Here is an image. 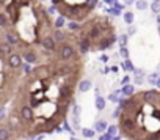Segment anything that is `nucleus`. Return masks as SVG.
I'll use <instances>...</instances> for the list:
<instances>
[{"mask_svg": "<svg viewBox=\"0 0 160 140\" xmlns=\"http://www.w3.org/2000/svg\"><path fill=\"white\" fill-rule=\"evenodd\" d=\"M82 74V57L72 60L52 57L30 69L8 116V126L16 137H35L57 131L74 106Z\"/></svg>", "mask_w": 160, "mask_h": 140, "instance_id": "f257e3e1", "label": "nucleus"}, {"mask_svg": "<svg viewBox=\"0 0 160 140\" xmlns=\"http://www.w3.org/2000/svg\"><path fill=\"white\" fill-rule=\"evenodd\" d=\"M0 27L30 65L50 60L57 50L55 24L44 0H0Z\"/></svg>", "mask_w": 160, "mask_h": 140, "instance_id": "f03ea898", "label": "nucleus"}, {"mask_svg": "<svg viewBox=\"0 0 160 140\" xmlns=\"http://www.w3.org/2000/svg\"><path fill=\"white\" fill-rule=\"evenodd\" d=\"M118 131L127 140H160V91L141 90L121 101Z\"/></svg>", "mask_w": 160, "mask_h": 140, "instance_id": "7ed1b4c3", "label": "nucleus"}, {"mask_svg": "<svg viewBox=\"0 0 160 140\" xmlns=\"http://www.w3.org/2000/svg\"><path fill=\"white\" fill-rule=\"evenodd\" d=\"M77 46L80 54L102 52L116 42V29L113 21L105 14H94L80 22L75 30Z\"/></svg>", "mask_w": 160, "mask_h": 140, "instance_id": "20e7f679", "label": "nucleus"}, {"mask_svg": "<svg viewBox=\"0 0 160 140\" xmlns=\"http://www.w3.org/2000/svg\"><path fill=\"white\" fill-rule=\"evenodd\" d=\"M60 16L71 22H83L96 11L99 0H50Z\"/></svg>", "mask_w": 160, "mask_h": 140, "instance_id": "39448f33", "label": "nucleus"}, {"mask_svg": "<svg viewBox=\"0 0 160 140\" xmlns=\"http://www.w3.org/2000/svg\"><path fill=\"white\" fill-rule=\"evenodd\" d=\"M121 91H123L124 96H130V95H134V93H135V88H134V85H124Z\"/></svg>", "mask_w": 160, "mask_h": 140, "instance_id": "423d86ee", "label": "nucleus"}, {"mask_svg": "<svg viewBox=\"0 0 160 140\" xmlns=\"http://www.w3.org/2000/svg\"><path fill=\"white\" fill-rule=\"evenodd\" d=\"M89 88H91V82H89V80H80V84H79L80 91H88Z\"/></svg>", "mask_w": 160, "mask_h": 140, "instance_id": "0eeeda50", "label": "nucleus"}, {"mask_svg": "<svg viewBox=\"0 0 160 140\" xmlns=\"http://www.w3.org/2000/svg\"><path fill=\"white\" fill-rule=\"evenodd\" d=\"M96 107H97V110H104V107H105V99L102 98V96H97V95H96Z\"/></svg>", "mask_w": 160, "mask_h": 140, "instance_id": "6e6552de", "label": "nucleus"}, {"mask_svg": "<svg viewBox=\"0 0 160 140\" xmlns=\"http://www.w3.org/2000/svg\"><path fill=\"white\" fill-rule=\"evenodd\" d=\"M123 17L127 24H132V22H134V13H132V11H126V13L123 14Z\"/></svg>", "mask_w": 160, "mask_h": 140, "instance_id": "1a4fd4ad", "label": "nucleus"}, {"mask_svg": "<svg viewBox=\"0 0 160 140\" xmlns=\"http://www.w3.org/2000/svg\"><path fill=\"white\" fill-rule=\"evenodd\" d=\"M96 129L97 131H105V129H107V121H104V120H100V121H97L96 123Z\"/></svg>", "mask_w": 160, "mask_h": 140, "instance_id": "9d476101", "label": "nucleus"}, {"mask_svg": "<svg viewBox=\"0 0 160 140\" xmlns=\"http://www.w3.org/2000/svg\"><path fill=\"white\" fill-rule=\"evenodd\" d=\"M53 24H55V29H61V27L64 25V17H63V16H60L55 22H53Z\"/></svg>", "mask_w": 160, "mask_h": 140, "instance_id": "9b49d317", "label": "nucleus"}, {"mask_svg": "<svg viewBox=\"0 0 160 140\" xmlns=\"http://www.w3.org/2000/svg\"><path fill=\"white\" fill-rule=\"evenodd\" d=\"M119 54L124 57V60H127L129 58V52H127V49H126V46H121V49H119Z\"/></svg>", "mask_w": 160, "mask_h": 140, "instance_id": "f8f14e48", "label": "nucleus"}, {"mask_svg": "<svg viewBox=\"0 0 160 140\" xmlns=\"http://www.w3.org/2000/svg\"><path fill=\"white\" fill-rule=\"evenodd\" d=\"M152 11H154L155 14L160 13V2H152Z\"/></svg>", "mask_w": 160, "mask_h": 140, "instance_id": "ddd939ff", "label": "nucleus"}, {"mask_svg": "<svg viewBox=\"0 0 160 140\" xmlns=\"http://www.w3.org/2000/svg\"><path fill=\"white\" fill-rule=\"evenodd\" d=\"M136 8H138V10H144V8H148V3L144 2V0H138V2H136Z\"/></svg>", "mask_w": 160, "mask_h": 140, "instance_id": "4468645a", "label": "nucleus"}, {"mask_svg": "<svg viewBox=\"0 0 160 140\" xmlns=\"http://www.w3.org/2000/svg\"><path fill=\"white\" fill-rule=\"evenodd\" d=\"M107 132L112 135V137H115V135H116V132H118V126H110Z\"/></svg>", "mask_w": 160, "mask_h": 140, "instance_id": "2eb2a0df", "label": "nucleus"}, {"mask_svg": "<svg viewBox=\"0 0 160 140\" xmlns=\"http://www.w3.org/2000/svg\"><path fill=\"white\" fill-rule=\"evenodd\" d=\"M83 135L85 137H93V135H94V131H91V129H83Z\"/></svg>", "mask_w": 160, "mask_h": 140, "instance_id": "dca6fc26", "label": "nucleus"}, {"mask_svg": "<svg viewBox=\"0 0 160 140\" xmlns=\"http://www.w3.org/2000/svg\"><path fill=\"white\" fill-rule=\"evenodd\" d=\"M119 44H121V46H126V44H127V36H126V35L119 38Z\"/></svg>", "mask_w": 160, "mask_h": 140, "instance_id": "f3484780", "label": "nucleus"}, {"mask_svg": "<svg viewBox=\"0 0 160 140\" xmlns=\"http://www.w3.org/2000/svg\"><path fill=\"white\" fill-rule=\"evenodd\" d=\"M126 65H127V68L130 69V71H135V68H134V66H132V63H130V61H129V58L126 60Z\"/></svg>", "mask_w": 160, "mask_h": 140, "instance_id": "a211bd4d", "label": "nucleus"}, {"mask_svg": "<svg viewBox=\"0 0 160 140\" xmlns=\"http://www.w3.org/2000/svg\"><path fill=\"white\" fill-rule=\"evenodd\" d=\"M155 85H157V87H160V79H157V80H155Z\"/></svg>", "mask_w": 160, "mask_h": 140, "instance_id": "6ab92c4d", "label": "nucleus"}, {"mask_svg": "<svg viewBox=\"0 0 160 140\" xmlns=\"http://www.w3.org/2000/svg\"><path fill=\"white\" fill-rule=\"evenodd\" d=\"M132 2H134V0H126V3H132Z\"/></svg>", "mask_w": 160, "mask_h": 140, "instance_id": "aec40b11", "label": "nucleus"}, {"mask_svg": "<svg viewBox=\"0 0 160 140\" xmlns=\"http://www.w3.org/2000/svg\"><path fill=\"white\" fill-rule=\"evenodd\" d=\"M113 140H119V137H113Z\"/></svg>", "mask_w": 160, "mask_h": 140, "instance_id": "412c9836", "label": "nucleus"}, {"mask_svg": "<svg viewBox=\"0 0 160 140\" xmlns=\"http://www.w3.org/2000/svg\"><path fill=\"white\" fill-rule=\"evenodd\" d=\"M152 2H160V0H152Z\"/></svg>", "mask_w": 160, "mask_h": 140, "instance_id": "4be33fe9", "label": "nucleus"}]
</instances>
